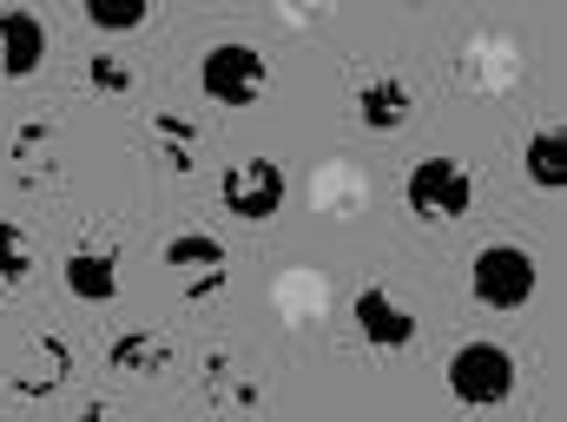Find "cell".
Listing matches in <instances>:
<instances>
[{"instance_id": "cell-1", "label": "cell", "mask_w": 567, "mask_h": 422, "mask_svg": "<svg viewBox=\"0 0 567 422\" xmlns=\"http://www.w3.org/2000/svg\"><path fill=\"white\" fill-rule=\"evenodd\" d=\"M535 251L528 245H482L475 251V265H468V290H475V303L482 310H522L528 297H535Z\"/></svg>"}, {"instance_id": "cell-2", "label": "cell", "mask_w": 567, "mask_h": 422, "mask_svg": "<svg viewBox=\"0 0 567 422\" xmlns=\"http://www.w3.org/2000/svg\"><path fill=\"white\" fill-rule=\"evenodd\" d=\"M198 86H205V100H218V106H258L265 86H271V60H265L258 47H245V40H218V47L198 60Z\"/></svg>"}, {"instance_id": "cell-3", "label": "cell", "mask_w": 567, "mask_h": 422, "mask_svg": "<svg viewBox=\"0 0 567 422\" xmlns=\"http://www.w3.org/2000/svg\"><path fill=\"white\" fill-rule=\"evenodd\" d=\"M515 383H522V370H515V357H508L502 343H462V350L449 357V390H455V403H468V410L508 403Z\"/></svg>"}, {"instance_id": "cell-4", "label": "cell", "mask_w": 567, "mask_h": 422, "mask_svg": "<svg viewBox=\"0 0 567 422\" xmlns=\"http://www.w3.org/2000/svg\"><path fill=\"white\" fill-rule=\"evenodd\" d=\"M403 198H410V212H416L423 225H455V218H468V205H475V178H468L455 158H423V165L403 178Z\"/></svg>"}, {"instance_id": "cell-5", "label": "cell", "mask_w": 567, "mask_h": 422, "mask_svg": "<svg viewBox=\"0 0 567 422\" xmlns=\"http://www.w3.org/2000/svg\"><path fill=\"white\" fill-rule=\"evenodd\" d=\"M218 205L238 218V225H265L284 212V165L271 158H231L218 172Z\"/></svg>"}, {"instance_id": "cell-6", "label": "cell", "mask_w": 567, "mask_h": 422, "mask_svg": "<svg viewBox=\"0 0 567 422\" xmlns=\"http://www.w3.org/2000/svg\"><path fill=\"white\" fill-rule=\"evenodd\" d=\"M350 317H357L363 343H377V350H410V343H416V317H410V303L390 297L383 284H363V290L350 297Z\"/></svg>"}, {"instance_id": "cell-7", "label": "cell", "mask_w": 567, "mask_h": 422, "mask_svg": "<svg viewBox=\"0 0 567 422\" xmlns=\"http://www.w3.org/2000/svg\"><path fill=\"white\" fill-rule=\"evenodd\" d=\"M47 66V27L27 7L0 13V80H33Z\"/></svg>"}, {"instance_id": "cell-8", "label": "cell", "mask_w": 567, "mask_h": 422, "mask_svg": "<svg viewBox=\"0 0 567 422\" xmlns=\"http://www.w3.org/2000/svg\"><path fill=\"white\" fill-rule=\"evenodd\" d=\"M165 265L178 271V284H185L192 297H212V290L225 284V245H218L212 231H178V238L165 245Z\"/></svg>"}, {"instance_id": "cell-9", "label": "cell", "mask_w": 567, "mask_h": 422, "mask_svg": "<svg viewBox=\"0 0 567 422\" xmlns=\"http://www.w3.org/2000/svg\"><path fill=\"white\" fill-rule=\"evenodd\" d=\"M66 370H73V350L60 337H33V357L20 350V370L7 377V390L13 397H53L66 383Z\"/></svg>"}, {"instance_id": "cell-10", "label": "cell", "mask_w": 567, "mask_h": 422, "mask_svg": "<svg viewBox=\"0 0 567 422\" xmlns=\"http://www.w3.org/2000/svg\"><path fill=\"white\" fill-rule=\"evenodd\" d=\"M410 113H416V93H410L403 80H363V86H357V120H363L370 133H403Z\"/></svg>"}, {"instance_id": "cell-11", "label": "cell", "mask_w": 567, "mask_h": 422, "mask_svg": "<svg viewBox=\"0 0 567 422\" xmlns=\"http://www.w3.org/2000/svg\"><path fill=\"white\" fill-rule=\"evenodd\" d=\"M66 290H73V297H86V303H106V297L120 290V258H113V251H86V245H80V251L66 258Z\"/></svg>"}, {"instance_id": "cell-12", "label": "cell", "mask_w": 567, "mask_h": 422, "mask_svg": "<svg viewBox=\"0 0 567 422\" xmlns=\"http://www.w3.org/2000/svg\"><path fill=\"white\" fill-rule=\"evenodd\" d=\"M522 165H528V185H542V192H561L567 185V133H535L528 152H522Z\"/></svg>"}, {"instance_id": "cell-13", "label": "cell", "mask_w": 567, "mask_h": 422, "mask_svg": "<svg viewBox=\"0 0 567 422\" xmlns=\"http://www.w3.org/2000/svg\"><path fill=\"white\" fill-rule=\"evenodd\" d=\"M172 363V350L152 337V330H126L120 343H113V370H126V377H158Z\"/></svg>"}, {"instance_id": "cell-14", "label": "cell", "mask_w": 567, "mask_h": 422, "mask_svg": "<svg viewBox=\"0 0 567 422\" xmlns=\"http://www.w3.org/2000/svg\"><path fill=\"white\" fill-rule=\"evenodd\" d=\"M152 133H158V158L172 172H192V152H198V133L178 120V113H152Z\"/></svg>"}, {"instance_id": "cell-15", "label": "cell", "mask_w": 567, "mask_h": 422, "mask_svg": "<svg viewBox=\"0 0 567 422\" xmlns=\"http://www.w3.org/2000/svg\"><path fill=\"white\" fill-rule=\"evenodd\" d=\"M27 278H33V238L0 218V290L7 284H27Z\"/></svg>"}, {"instance_id": "cell-16", "label": "cell", "mask_w": 567, "mask_h": 422, "mask_svg": "<svg viewBox=\"0 0 567 422\" xmlns=\"http://www.w3.org/2000/svg\"><path fill=\"white\" fill-rule=\"evenodd\" d=\"M145 7H152V0H86V20L106 27V33H133L145 20Z\"/></svg>"}, {"instance_id": "cell-17", "label": "cell", "mask_w": 567, "mask_h": 422, "mask_svg": "<svg viewBox=\"0 0 567 422\" xmlns=\"http://www.w3.org/2000/svg\"><path fill=\"white\" fill-rule=\"evenodd\" d=\"M86 86H93V93H113V100H120V93H133V73H126V66H120L113 53H93V60H86Z\"/></svg>"}]
</instances>
